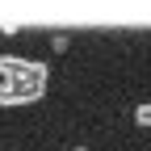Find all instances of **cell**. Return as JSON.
<instances>
[{"label": "cell", "mask_w": 151, "mask_h": 151, "mask_svg": "<svg viewBox=\"0 0 151 151\" xmlns=\"http://www.w3.org/2000/svg\"><path fill=\"white\" fill-rule=\"evenodd\" d=\"M46 76L50 67L42 59H21V55H0V80H13V84H34V88H46Z\"/></svg>", "instance_id": "6da1fadb"}, {"label": "cell", "mask_w": 151, "mask_h": 151, "mask_svg": "<svg viewBox=\"0 0 151 151\" xmlns=\"http://www.w3.org/2000/svg\"><path fill=\"white\" fill-rule=\"evenodd\" d=\"M134 126H151V101H143L134 109Z\"/></svg>", "instance_id": "3957f363"}, {"label": "cell", "mask_w": 151, "mask_h": 151, "mask_svg": "<svg viewBox=\"0 0 151 151\" xmlns=\"http://www.w3.org/2000/svg\"><path fill=\"white\" fill-rule=\"evenodd\" d=\"M76 151H88V147H76Z\"/></svg>", "instance_id": "277c9868"}, {"label": "cell", "mask_w": 151, "mask_h": 151, "mask_svg": "<svg viewBox=\"0 0 151 151\" xmlns=\"http://www.w3.org/2000/svg\"><path fill=\"white\" fill-rule=\"evenodd\" d=\"M42 97V88L34 84H13V80H0V105H34Z\"/></svg>", "instance_id": "7a4b0ae2"}]
</instances>
